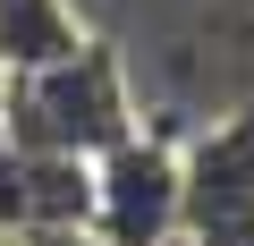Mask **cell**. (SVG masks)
<instances>
[{
	"instance_id": "4",
	"label": "cell",
	"mask_w": 254,
	"mask_h": 246,
	"mask_svg": "<svg viewBox=\"0 0 254 246\" xmlns=\"http://www.w3.org/2000/svg\"><path fill=\"white\" fill-rule=\"evenodd\" d=\"M76 43H85L76 0H0V77L34 68V60H60Z\"/></svg>"
},
{
	"instance_id": "5",
	"label": "cell",
	"mask_w": 254,
	"mask_h": 246,
	"mask_svg": "<svg viewBox=\"0 0 254 246\" xmlns=\"http://www.w3.org/2000/svg\"><path fill=\"white\" fill-rule=\"evenodd\" d=\"M85 212H93V162H76V153H26V229H85Z\"/></svg>"
},
{
	"instance_id": "7",
	"label": "cell",
	"mask_w": 254,
	"mask_h": 246,
	"mask_svg": "<svg viewBox=\"0 0 254 246\" xmlns=\"http://www.w3.org/2000/svg\"><path fill=\"white\" fill-rule=\"evenodd\" d=\"M9 246H93L85 229H26V238H9Z\"/></svg>"
},
{
	"instance_id": "6",
	"label": "cell",
	"mask_w": 254,
	"mask_h": 246,
	"mask_svg": "<svg viewBox=\"0 0 254 246\" xmlns=\"http://www.w3.org/2000/svg\"><path fill=\"white\" fill-rule=\"evenodd\" d=\"M17 229H26V153L0 128V238H17Z\"/></svg>"
},
{
	"instance_id": "2",
	"label": "cell",
	"mask_w": 254,
	"mask_h": 246,
	"mask_svg": "<svg viewBox=\"0 0 254 246\" xmlns=\"http://www.w3.org/2000/svg\"><path fill=\"white\" fill-rule=\"evenodd\" d=\"M178 145L187 128L136 119L110 153H93V246H178Z\"/></svg>"
},
{
	"instance_id": "1",
	"label": "cell",
	"mask_w": 254,
	"mask_h": 246,
	"mask_svg": "<svg viewBox=\"0 0 254 246\" xmlns=\"http://www.w3.org/2000/svg\"><path fill=\"white\" fill-rule=\"evenodd\" d=\"M136 85H127V60L119 43L85 34L76 51L60 60H34V68H9L0 77V128H9V145L26 153H110L127 128H136Z\"/></svg>"
},
{
	"instance_id": "3",
	"label": "cell",
	"mask_w": 254,
	"mask_h": 246,
	"mask_svg": "<svg viewBox=\"0 0 254 246\" xmlns=\"http://www.w3.org/2000/svg\"><path fill=\"white\" fill-rule=\"evenodd\" d=\"M178 246H254V102L178 145Z\"/></svg>"
}]
</instances>
